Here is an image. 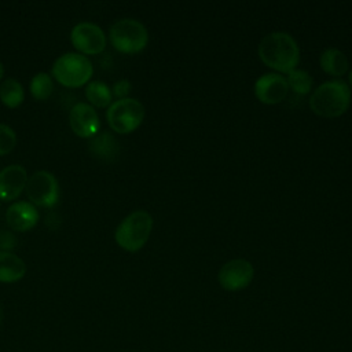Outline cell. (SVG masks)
<instances>
[{
    "mask_svg": "<svg viewBox=\"0 0 352 352\" xmlns=\"http://www.w3.org/2000/svg\"><path fill=\"white\" fill-rule=\"evenodd\" d=\"M16 143V135L14 129L0 122V155L10 153Z\"/></svg>",
    "mask_w": 352,
    "mask_h": 352,
    "instance_id": "21",
    "label": "cell"
},
{
    "mask_svg": "<svg viewBox=\"0 0 352 352\" xmlns=\"http://www.w3.org/2000/svg\"><path fill=\"white\" fill-rule=\"evenodd\" d=\"M70 40L77 51L87 55L99 54L106 47V36L102 28L94 22H80L73 26Z\"/></svg>",
    "mask_w": 352,
    "mask_h": 352,
    "instance_id": "9",
    "label": "cell"
},
{
    "mask_svg": "<svg viewBox=\"0 0 352 352\" xmlns=\"http://www.w3.org/2000/svg\"><path fill=\"white\" fill-rule=\"evenodd\" d=\"M85 96L96 107H107L111 104V99H113V94L109 85L99 80H95L87 84Z\"/></svg>",
    "mask_w": 352,
    "mask_h": 352,
    "instance_id": "18",
    "label": "cell"
},
{
    "mask_svg": "<svg viewBox=\"0 0 352 352\" xmlns=\"http://www.w3.org/2000/svg\"><path fill=\"white\" fill-rule=\"evenodd\" d=\"M153 230V217L146 210H135L129 213L117 226L114 238L120 248L126 252L140 250L150 238Z\"/></svg>",
    "mask_w": 352,
    "mask_h": 352,
    "instance_id": "3",
    "label": "cell"
},
{
    "mask_svg": "<svg viewBox=\"0 0 352 352\" xmlns=\"http://www.w3.org/2000/svg\"><path fill=\"white\" fill-rule=\"evenodd\" d=\"M54 92V81L50 74L40 72L30 80V94L37 100H45Z\"/></svg>",
    "mask_w": 352,
    "mask_h": 352,
    "instance_id": "19",
    "label": "cell"
},
{
    "mask_svg": "<svg viewBox=\"0 0 352 352\" xmlns=\"http://www.w3.org/2000/svg\"><path fill=\"white\" fill-rule=\"evenodd\" d=\"M258 56L270 69L289 74L300 62V48L289 33L272 32L261 38Z\"/></svg>",
    "mask_w": 352,
    "mask_h": 352,
    "instance_id": "1",
    "label": "cell"
},
{
    "mask_svg": "<svg viewBox=\"0 0 352 352\" xmlns=\"http://www.w3.org/2000/svg\"><path fill=\"white\" fill-rule=\"evenodd\" d=\"M289 85L286 77L278 73H267L254 82V96L264 104H276L286 99Z\"/></svg>",
    "mask_w": 352,
    "mask_h": 352,
    "instance_id": "10",
    "label": "cell"
},
{
    "mask_svg": "<svg viewBox=\"0 0 352 352\" xmlns=\"http://www.w3.org/2000/svg\"><path fill=\"white\" fill-rule=\"evenodd\" d=\"M38 212L33 204L26 201L14 202L6 213L8 226L15 231H28L38 221Z\"/></svg>",
    "mask_w": 352,
    "mask_h": 352,
    "instance_id": "13",
    "label": "cell"
},
{
    "mask_svg": "<svg viewBox=\"0 0 352 352\" xmlns=\"http://www.w3.org/2000/svg\"><path fill=\"white\" fill-rule=\"evenodd\" d=\"M289 89L297 95H307L312 88V77L308 72L301 69H294L286 77Z\"/></svg>",
    "mask_w": 352,
    "mask_h": 352,
    "instance_id": "20",
    "label": "cell"
},
{
    "mask_svg": "<svg viewBox=\"0 0 352 352\" xmlns=\"http://www.w3.org/2000/svg\"><path fill=\"white\" fill-rule=\"evenodd\" d=\"M351 104V88L342 80H330L320 84L309 98L311 110L324 118L342 116Z\"/></svg>",
    "mask_w": 352,
    "mask_h": 352,
    "instance_id": "2",
    "label": "cell"
},
{
    "mask_svg": "<svg viewBox=\"0 0 352 352\" xmlns=\"http://www.w3.org/2000/svg\"><path fill=\"white\" fill-rule=\"evenodd\" d=\"M26 265L23 260L11 252H0V282L11 283L23 278Z\"/></svg>",
    "mask_w": 352,
    "mask_h": 352,
    "instance_id": "14",
    "label": "cell"
},
{
    "mask_svg": "<svg viewBox=\"0 0 352 352\" xmlns=\"http://www.w3.org/2000/svg\"><path fill=\"white\" fill-rule=\"evenodd\" d=\"M110 41L120 52L136 54L147 45L148 33L146 26L138 19L122 18L110 26Z\"/></svg>",
    "mask_w": 352,
    "mask_h": 352,
    "instance_id": "5",
    "label": "cell"
},
{
    "mask_svg": "<svg viewBox=\"0 0 352 352\" xmlns=\"http://www.w3.org/2000/svg\"><path fill=\"white\" fill-rule=\"evenodd\" d=\"M94 67L88 56L80 52H66L52 65V77L65 87L76 88L88 82Z\"/></svg>",
    "mask_w": 352,
    "mask_h": 352,
    "instance_id": "4",
    "label": "cell"
},
{
    "mask_svg": "<svg viewBox=\"0 0 352 352\" xmlns=\"http://www.w3.org/2000/svg\"><path fill=\"white\" fill-rule=\"evenodd\" d=\"M3 73H4V67H3V63L0 62V78L3 77Z\"/></svg>",
    "mask_w": 352,
    "mask_h": 352,
    "instance_id": "25",
    "label": "cell"
},
{
    "mask_svg": "<svg viewBox=\"0 0 352 352\" xmlns=\"http://www.w3.org/2000/svg\"><path fill=\"white\" fill-rule=\"evenodd\" d=\"M320 67L324 73L333 77H341L348 72V58L338 48H327L322 52L319 59Z\"/></svg>",
    "mask_w": 352,
    "mask_h": 352,
    "instance_id": "15",
    "label": "cell"
},
{
    "mask_svg": "<svg viewBox=\"0 0 352 352\" xmlns=\"http://www.w3.org/2000/svg\"><path fill=\"white\" fill-rule=\"evenodd\" d=\"M23 95L22 84L16 78L10 77L0 84V99L11 109L18 107L23 102Z\"/></svg>",
    "mask_w": 352,
    "mask_h": 352,
    "instance_id": "17",
    "label": "cell"
},
{
    "mask_svg": "<svg viewBox=\"0 0 352 352\" xmlns=\"http://www.w3.org/2000/svg\"><path fill=\"white\" fill-rule=\"evenodd\" d=\"M28 172L22 165H8L0 170V199L12 201L26 187Z\"/></svg>",
    "mask_w": 352,
    "mask_h": 352,
    "instance_id": "12",
    "label": "cell"
},
{
    "mask_svg": "<svg viewBox=\"0 0 352 352\" xmlns=\"http://www.w3.org/2000/svg\"><path fill=\"white\" fill-rule=\"evenodd\" d=\"M129 91H131V82L128 80L122 78V80H118L113 85V92L111 94L114 96H117L118 99H124V98H128L126 95L129 94Z\"/></svg>",
    "mask_w": 352,
    "mask_h": 352,
    "instance_id": "23",
    "label": "cell"
},
{
    "mask_svg": "<svg viewBox=\"0 0 352 352\" xmlns=\"http://www.w3.org/2000/svg\"><path fill=\"white\" fill-rule=\"evenodd\" d=\"M16 246V236L7 230H0V252H11Z\"/></svg>",
    "mask_w": 352,
    "mask_h": 352,
    "instance_id": "22",
    "label": "cell"
},
{
    "mask_svg": "<svg viewBox=\"0 0 352 352\" xmlns=\"http://www.w3.org/2000/svg\"><path fill=\"white\" fill-rule=\"evenodd\" d=\"M254 276V268L245 258H234L223 264L219 271V283L224 290L238 292L250 285Z\"/></svg>",
    "mask_w": 352,
    "mask_h": 352,
    "instance_id": "8",
    "label": "cell"
},
{
    "mask_svg": "<svg viewBox=\"0 0 352 352\" xmlns=\"http://www.w3.org/2000/svg\"><path fill=\"white\" fill-rule=\"evenodd\" d=\"M69 122L73 132L80 138H92L100 128V121L96 110L85 103H76L69 114Z\"/></svg>",
    "mask_w": 352,
    "mask_h": 352,
    "instance_id": "11",
    "label": "cell"
},
{
    "mask_svg": "<svg viewBox=\"0 0 352 352\" xmlns=\"http://www.w3.org/2000/svg\"><path fill=\"white\" fill-rule=\"evenodd\" d=\"M91 153L103 161H113L118 155V143L116 138L109 133H96L94 139L89 142Z\"/></svg>",
    "mask_w": 352,
    "mask_h": 352,
    "instance_id": "16",
    "label": "cell"
},
{
    "mask_svg": "<svg viewBox=\"0 0 352 352\" xmlns=\"http://www.w3.org/2000/svg\"><path fill=\"white\" fill-rule=\"evenodd\" d=\"M348 80H349V88H352V69H351V72H349V77H348Z\"/></svg>",
    "mask_w": 352,
    "mask_h": 352,
    "instance_id": "24",
    "label": "cell"
},
{
    "mask_svg": "<svg viewBox=\"0 0 352 352\" xmlns=\"http://www.w3.org/2000/svg\"><path fill=\"white\" fill-rule=\"evenodd\" d=\"M106 118L114 132L129 133L142 124L144 118V106L133 98L117 99L107 107Z\"/></svg>",
    "mask_w": 352,
    "mask_h": 352,
    "instance_id": "6",
    "label": "cell"
},
{
    "mask_svg": "<svg viewBox=\"0 0 352 352\" xmlns=\"http://www.w3.org/2000/svg\"><path fill=\"white\" fill-rule=\"evenodd\" d=\"M28 198L37 206L52 208L59 198V184L56 177L48 170H37L28 177Z\"/></svg>",
    "mask_w": 352,
    "mask_h": 352,
    "instance_id": "7",
    "label": "cell"
}]
</instances>
